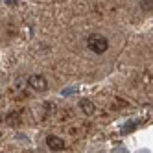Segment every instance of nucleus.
<instances>
[{"label": "nucleus", "instance_id": "obj_1", "mask_svg": "<svg viewBox=\"0 0 153 153\" xmlns=\"http://www.w3.org/2000/svg\"><path fill=\"white\" fill-rule=\"evenodd\" d=\"M87 46H89V50L94 52V53H103L109 48V41L100 33H92V35L87 37Z\"/></svg>", "mask_w": 153, "mask_h": 153}, {"label": "nucleus", "instance_id": "obj_2", "mask_svg": "<svg viewBox=\"0 0 153 153\" xmlns=\"http://www.w3.org/2000/svg\"><path fill=\"white\" fill-rule=\"evenodd\" d=\"M28 85H30L33 91H37V92H42V91H46V89H48V81L45 79V76H41V74L30 76Z\"/></svg>", "mask_w": 153, "mask_h": 153}, {"label": "nucleus", "instance_id": "obj_3", "mask_svg": "<svg viewBox=\"0 0 153 153\" xmlns=\"http://www.w3.org/2000/svg\"><path fill=\"white\" fill-rule=\"evenodd\" d=\"M46 146L52 151H63L65 149V140L57 135H48L46 137Z\"/></svg>", "mask_w": 153, "mask_h": 153}, {"label": "nucleus", "instance_id": "obj_4", "mask_svg": "<svg viewBox=\"0 0 153 153\" xmlns=\"http://www.w3.org/2000/svg\"><path fill=\"white\" fill-rule=\"evenodd\" d=\"M79 107H81V111H83L87 116H91V114L94 113V103H92L91 100H81V102H79Z\"/></svg>", "mask_w": 153, "mask_h": 153}]
</instances>
